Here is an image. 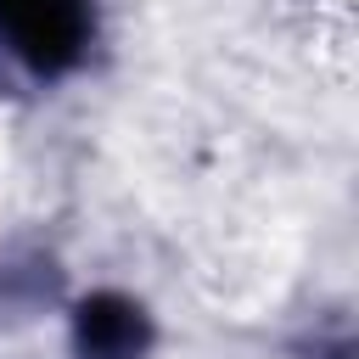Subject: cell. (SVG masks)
Returning a JSON list of instances; mask_svg holds the SVG:
<instances>
[{
  "label": "cell",
  "instance_id": "7a4b0ae2",
  "mask_svg": "<svg viewBox=\"0 0 359 359\" xmlns=\"http://www.w3.org/2000/svg\"><path fill=\"white\" fill-rule=\"evenodd\" d=\"M151 320L123 292H90L73 309V353L79 359H146Z\"/></svg>",
  "mask_w": 359,
  "mask_h": 359
},
{
  "label": "cell",
  "instance_id": "6da1fadb",
  "mask_svg": "<svg viewBox=\"0 0 359 359\" xmlns=\"http://www.w3.org/2000/svg\"><path fill=\"white\" fill-rule=\"evenodd\" d=\"M95 34V0H0V39L39 79L79 67Z\"/></svg>",
  "mask_w": 359,
  "mask_h": 359
}]
</instances>
